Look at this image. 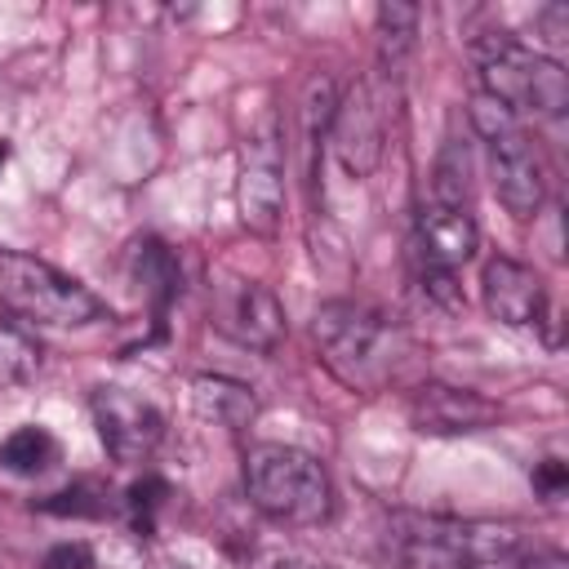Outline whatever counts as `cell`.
Masks as SVG:
<instances>
[{"label": "cell", "mask_w": 569, "mask_h": 569, "mask_svg": "<svg viewBox=\"0 0 569 569\" xmlns=\"http://www.w3.org/2000/svg\"><path fill=\"white\" fill-rule=\"evenodd\" d=\"M325 369L351 391H378L409 360V338L396 320L365 302H325L311 320Z\"/></svg>", "instance_id": "1"}, {"label": "cell", "mask_w": 569, "mask_h": 569, "mask_svg": "<svg viewBox=\"0 0 569 569\" xmlns=\"http://www.w3.org/2000/svg\"><path fill=\"white\" fill-rule=\"evenodd\" d=\"M391 551L405 569H467V565H511L525 551V538L516 525H498V520L396 516Z\"/></svg>", "instance_id": "2"}, {"label": "cell", "mask_w": 569, "mask_h": 569, "mask_svg": "<svg viewBox=\"0 0 569 569\" xmlns=\"http://www.w3.org/2000/svg\"><path fill=\"white\" fill-rule=\"evenodd\" d=\"M249 502L280 525H325L333 516L329 471L293 445H253L244 453Z\"/></svg>", "instance_id": "3"}, {"label": "cell", "mask_w": 569, "mask_h": 569, "mask_svg": "<svg viewBox=\"0 0 569 569\" xmlns=\"http://www.w3.org/2000/svg\"><path fill=\"white\" fill-rule=\"evenodd\" d=\"M476 67H480V93L502 102L511 116H560L569 107V76L556 58L525 49L507 31H489L476 40Z\"/></svg>", "instance_id": "4"}, {"label": "cell", "mask_w": 569, "mask_h": 569, "mask_svg": "<svg viewBox=\"0 0 569 569\" xmlns=\"http://www.w3.org/2000/svg\"><path fill=\"white\" fill-rule=\"evenodd\" d=\"M0 302L13 316L36 320V325H53V329L93 325L107 316V302L93 289L62 276L44 258L18 253V249H0Z\"/></svg>", "instance_id": "5"}, {"label": "cell", "mask_w": 569, "mask_h": 569, "mask_svg": "<svg viewBox=\"0 0 569 569\" xmlns=\"http://www.w3.org/2000/svg\"><path fill=\"white\" fill-rule=\"evenodd\" d=\"M471 124L489 147V173H493V191H498L502 209L511 218H533L542 204V164H538L529 133L489 93L471 98Z\"/></svg>", "instance_id": "6"}, {"label": "cell", "mask_w": 569, "mask_h": 569, "mask_svg": "<svg viewBox=\"0 0 569 569\" xmlns=\"http://www.w3.org/2000/svg\"><path fill=\"white\" fill-rule=\"evenodd\" d=\"M209 320L218 333L249 351H271L284 333V307L280 298L249 276H218L209 284Z\"/></svg>", "instance_id": "7"}, {"label": "cell", "mask_w": 569, "mask_h": 569, "mask_svg": "<svg viewBox=\"0 0 569 569\" xmlns=\"http://www.w3.org/2000/svg\"><path fill=\"white\" fill-rule=\"evenodd\" d=\"M240 222L253 236H276L284 218V156L276 124H262L240 147V178H236Z\"/></svg>", "instance_id": "8"}, {"label": "cell", "mask_w": 569, "mask_h": 569, "mask_svg": "<svg viewBox=\"0 0 569 569\" xmlns=\"http://www.w3.org/2000/svg\"><path fill=\"white\" fill-rule=\"evenodd\" d=\"M329 138H333L338 164L351 178H369L378 169L387 151V102L378 93V80H360L342 102H333Z\"/></svg>", "instance_id": "9"}, {"label": "cell", "mask_w": 569, "mask_h": 569, "mask_svg": "<svg viewBox=\"0 0 569 569\" xmlns=\"http://www.w3.org/2000/svg\"><path fill=\"white\" fill-rule=\"evenodd\" d=\"M93 422L116 462H147L164 436V418L151 400L124 391V387H98L93 391Z\"/></svg>", "instance_id": "10"}, {"label": "cell", "mask_w": 569, "mask_h": 569, "mask_svg": "<svg viewBox=\"0 0 569 569\" xmlns=\"http://www.w3.org/2000/svg\"><path fill=\"white\" fill-rule=\"evenodd\" d=\"M405 413H409L413 431L462 436V431H485L489 422H498V400H489L471 387H453V382H422L409 391Z\"/></svg>", "instance_id": "11"}, {"label": "cell", "mask_w": 569, "mask_h": 569, "mask_svg": "<svg viewBox=\"0 0 569 569\" xmlns=\"http://www.w3.org/2000/svg\"><path fill=\"white\" fill-rule=\"evenodd\" d=\"M480 289H485V307L493 320L520 329V325H542L547 320V289L538 280L533 267L516 262V258H489L485 262V276H480Z\"/></svg>", "instance_id": "12"}, {"label": "cell", "mask_w": 569, "mask_h": 569, "mask_svg": "<svg viewBox=\"0 0 569 569\" xmlns=\"http://www.w3.org/2000/svg\"><path fill=\"white\" fill-rule=\"evenodd\" d=\"M476 244H480V231H476V218L467 209H449V204L431 200L418 213V258L422 262L453 271L467 258H476Z\"/></svg>", "instance_id": "13"}, {"label": "cell", "mask_w": 569, "mask_h": 569, "mask_svg": "<svg viewBox=\"0 0 569 569\" xmlns=\"http://www.w3.org/2000/svg\"><path fill=\"white\" fill-rule=\"evenodd\" d=\"M129 276H133V284H138V293L156 307V316H160V311L178 298V289H182L178 258H173L156 236L133 240V249H129Z\"/></svg>", "instance_id": "14"}, {"label": "cell", "mask_w": 569, "mask_h": 569, "mask_svg": "<svg viewBox=\"0 0 569 569\" xmlns=\"http://www.w3.org/2000/svg\"><path fill=\"white\" fill-rule=\"evenodd\" d=\"M191 400H196V413L200 418L222 422V427H249L253 413H258L253 391L244 382H236V378H222V373L191 378Z\"/></svg>", "instance_id": "15"}, {"label": "cell", "mask_w": 569, "mask_h": 569, "mask_svg": "<svg viewBox=\"0 0 569 569\" xmlns=\"http://www.w3.org/2000/svg\"><path fill=\"white\" fill-rule=\"evenodd\" d=\"M413 36H418V9L413 4H382L378 9V67L387 80H396L413 53Z\"/></svg>", "instance_id": "16"}, {"label": "cell", "mask_w": 569, "mask_h": 569, "mask_svg": "<svg viewBox=\"0 0 569 569\" xmlns=\"http://www.w3.org/2000/svg\"><path fill=\"white\" fill-rule=\"evenodd\" d=\"M40 369V347L36 338L13 325V320H0V391H13V387H27Z\"/></svg>", "instance_id": "17"}, {"label": "cell", "mask_w": 569, "mask_h": 569, "mask_svg": "<svg viewBox=\"0 0 569 569\" xmlns=\"http://www.w3.org/2000/svg\"><path fill=\"white\" fill-rule=\"evenodd\" d=\"M0 462L13 471V476H36L44 467L58 462V445L44 427H18L4 445H0Z\"/></svg>", "instance_id": "18"}, {"label": "cell", "mask_w": 569, "mask_h": 569, "mask_svg": "<svg viewBox=\"0 0 569 569\" xmlns=\"http://www.w3.org/2000/svg\"><path fill=\"white\" fill-rule=\"evenodd\" d=\"M431 196L436 204H449V209H467L471 200V156L462 142H449L436 160V178H431Z\"/></svg>", "instance_id": "19"}, {"label": "cell", "mask_w": 569, "mask_h": 569, "mask_svg": "<svg viewBox=\"0 0 569 569\" xmlns=\"http://www.w3.org/2000/svg\"><path fill=\"white\" fill-rule=\"evenodd\" d=\"M164 498H169V485H164L160 476H142V480L129 485L124 502H129V511H133V529H138V533H151L156 511H160Z\"/></svg>", "instance_id": "20"}, {"label": "cell", "mask_w": 569, "mask_h": 569, "mask_svg": "<svg viewBox=\"0 0 569 569\" xmlns=\"http://www.w3.org/2000/svg\"><path fill=\"white\" fill-rule=\"evenodd\" d=\"M418 280H422V293H427V298H436L445 311H462V307H467V298H462V289H458V280H453V271H449V267L422 262Z\"/></svg>", "instance_id": "21"}, {"label": "cell", "mask_w": 569, "mask_h": 569, "mask_svg": "<svg viewBox=\"0 0 569 569\" xmlns=\"http://www.w3.org/2000/svg\"><path fill=\"white\" fill-rule=\"evenodd\" d=\"M40 511H53V516H98L102 507L93 502V489H89V485H76V489L49 493V498L40 502Z\"/></svg>", "instance_id": "22"}, {"label": "cell", "mask_w": 569, "mask_h": 569, "mask_svg": "<svg viewBox=\"0 0 569 569\" xmlns=\"http://www.w3.org/2000/svg\"><path fill=\"white\" fill-rule=\"evenodd\" d=\"M533 489H538V498L542 502H560L565 498V489H569V467L560 462V458H542L538 467H533Z\"/></svg>", "instance_id": "23"}, {"label": "cell", "mask_w": 569, "mask_h": 569, "mask_svg": "<svg viewBox=\"0 0 569 569\" xmlns=\"http://www.w3.org/2000/svg\"><path fill=\"white\" fill-rule=\"evenodd\" d=\"M40 569H93V551L84 542H58L44 551Z\"/></svg>", "instance_id": "24"}, {"label": "cell", "mask_w": 569, "mask_h": 569, "mask_svg": "<svg viewBox=\"0 0 569 569\" xmlns=\"http://www.w3.org/2000/svg\"><path fill=\"white\" fill-rule=\"evenodd\" d=\"M511 569H569V560L560 551H520Z\"/></svg>", "instance_id": "25"}, {"label": "cell", "mask_w": 569, "mask_h": 569, "mask_svg": "<svg viewBox=\"0 0 569 569\" xmlns=\"http://www.w3.org/2000/svg\"><path fill=\"white\" fill-rule=\"evenodd\" d=\"M276 569H316V565H302V560H280Z\"/></svg>", "instance_id": "26"}, {"label": "cell", "mask_w": 569, "mask_h": 569, "mask_svg": "<svg viewBox=\"0 0 569 569\" xmlns=\"http://www.w3.org/2000/svg\"><path fill=\"white\" fill-rule=\"evenodd\" d=\"M4 160H9V142L0 138V169H4Z\"/></svg>", "instance_id": "27"}]
</instances>
